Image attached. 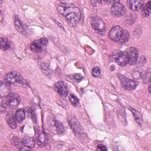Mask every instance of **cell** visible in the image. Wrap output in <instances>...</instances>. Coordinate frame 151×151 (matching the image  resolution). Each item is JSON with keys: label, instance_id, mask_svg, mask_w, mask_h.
Wrapping results in <instances>:
<instances>
[{"label": "cell", "instance_id": "obj_4", "mask_svg": "<svg viewBox=\"0 0 151 151\" xmlns=\"http://www.w3.org/2000/svg\"><path fill=\"white\" fill-rule=\"evenodd\" d=\"M68 122L71 129L75 134L77 135L84 134V129L81 124L74 116H69L68 117Z\"/></svg>", "mask_w": 151, "mask_h": 151}, {"label": "cell", "instance_id": "obj_2", "mask_svg": "<svg viewBox=\"0 0 151 151\" xmlns=\"http://www.w3.org/2000/svg\"><path fill=\"white\" fill-rule=\"evenodd\" d=\"M109 37L113 41L125 43L129 40V33L127 30L123 29L120 26L116 25L110 30Z\"/></svg>", "mask_w": 151, "mask_h": 151}, {"label": "cell", "instance_id": "obj_35", "mask_svg": "<svg viewBox=\"0 0 151 151\" xmlns=\"http://www.w3.org/2000/svg\"><path fill=\"white\" fill-rule=\"evenodd\" d=\"M148 90H149V92L150 93L151 91H150V84L149 85V87H148Z\"/></svg>", "mask_w": 151, "mask_h": 151}, {"label": "cell", "instance_id": "obj_8", "mask_svg": "<svg viewBox=\"0 0 151 151\" xmlns=\"http://www.w3.org/2000/svg\"><path fill=\"white\" fill-rule=\"evenodd\" d=\"M110 11L113 16L116 17H121L125 14L126 8L122 4L117 1L112 4Z\"/></svg>", "mask_w": 151, "mask_h": 151}, {"label": "cell", "instance_id": "obj_25", "mask_svg": "<svg viewBox=\"0 0 151 151\" xmlns=\"http://www.w3.org/2000/svg\"><path fill=\"white\" fill-rule=\"evenodd\" d=\"M68 99H69L70 103L74 106H77L78 104V103H79V99H78V97L77 96H76L73 94H70Z\"/></svg>", "mask_w": 151, "mask_h": 151}, {"label": "cell", "instance_id": "obj_32", "mask_svg": "<svg viewBox=\"0 0 151 151\" xmlns=\"http://www.w3.org/2000/svg\"><path fill=\"white\" fill-rule=\"evenodd\" d=\"M90 3L93 6H96V5H99L101 3V1H91Z\"/></svg>", "mask_w": 151, "mask_h": 151}, {"label": "cell", "instance_id": "obj_19", "mask_svg": "<svg viewBox=\"0 0 151 151\" xmlns=\"http://www.w3.org/2000/svg\"><path fill=\"white\" fill-rule=\"evenodd\" d=\"M22 145L28 147L29 149H32L35 146V140L33 138L29 136H25L22 140Z\"/></svg>", "mask_w": 151, "mask_h": 151}, {"label": "cell", "instance_id": "obj_18", "mask_svg": "<svg viewBox=\"0 0 151 151\" xmlns=\"http://www.w3.org/2000/svg\"><path fill=\"white\" fill-rule=\"evenodd\" d=\"M25 110L22 108L18 109L15 113V118L16 120L19 123H21L24 121V120L25 119Z\"/></svg>", "mask_w": 151, "mask_h": 151}, {"label": "cell", "instance_id": "obj_34", "mask_svg": "<svg viewBox=\"0 0 151 151\" xmlns=\"http://www.w3.org/2000/svg\"><path fill=\"white\" fill-rule=\"evenodd\" d=\"M3 19V18H2V11H1V22Z\"/></svg>", "mask_w": 151, "mask_h": 151}, {"label": "cell", "instance_id": "obj_6", "mask_svg": "<svg viewBox=\"0 0 151 151\" xmlns=\"http://www.w3.org/2000/svg\"><path fill=\"white\" fill-rule=\"evenodd\" d=\"M91 26L94 29L100 34H104L106 31V25L104 21L99 17H94L91 19Z\"/></svg>", "mask_w": 151, "mask_h": 151}, {"label": "cell", "instance_id": "obj_5", "mask_svg": "<svg viewBox=\"0 0 151 151\" xmlns=\"http://www.w3.org/2000/svg\"><path fill=\"white\" fill-rule=\"evenodd\" d=\"M119 78L120 80V82L122 86L125 90H134L138 85V83L136 81L128 78L123 75L119 74Z\"/></svg>", "mask_w": 151, "mask_h": 151}, {"label": "cell", "instance_id": "obj_10", "mask_svg": "<svg viewBox=\"0 0 151 151\" xmlns=\"http://www.w3.org/2000/svg\"><path fill=\"white\" fill-rule=\"evenodd\" d=\"M54 90L57 93L63 97H67L68 93L67 84L63 81H58L54 85Z\"/></svg>", "mask_w": 151, "mask_h": 151}, {"label": "cell", "instance_id": "obj_30", "mask_svg": "<svg viewBox=\"0 0 151 151\" xmlns=\"http://www.w3.org/2000/svg\"><path fill=\"white\" fill-rule=\"evenodd\" d=\"M73 78L74 80H76L77 81H81V80L83 79V76H82L81 74L77 73V74H74V75L73 76Z\"/></svg>", "mask_w": 151, "mask_h": 151}, {"label": "cell", "instance_id": "obj_13", "mask_svg": "<svg viewBox=\"0 0 151 151\" xmlns=\"http://www.w3.org/2000/svg\"><path fill=\"white\" fill-rule=\"evenodd\" d=\"M35 141L39 146H44L47 141L45 133L40 129H37L35 132Z\"/></svg>", "mask_w": 151, "mask_h": 151}, {"label": "cell", "instance_id": "obj_16", "mask_svg": "<svg viewBox=\"0 0 151 151\" xmlns=\"http://www.w3.org/2000/svg\"><path fill=\"white\" fill-rule=\"evenodd\" d=\"M129 110L132 113L136 122L137 123V124L139 126H142V123H143V119H142V116L140 113L132 107H130Z\"/></svg>", "mask_w": 151, "mask_h": 151}, {"label": "cell", "instance_id": "obj_17", "mask_svg": "<svg viewBox=\"0 0 151 151\" xmlns=\"http://www.w3.org/2000/svg\"><path fill=\"white\" fill-rule=\"evenodd\" d=\"M14 26L17 31H18L20 33H23L24 32V27L21 22V21L19 19V17L17 15H15L14 16Z\"/></svg>", "mask_w": 151, "mask_h": 151}, {"label": "cell", "instance_id": "obj_1", "mask_svg": "<svg viewBox=\"0 0 151 151\" xmlns=\"http://www.w3.org/2000/svg\"><path fill=\"white\" fill-rule=\"evenodd\" d=\"M57 10L60 14L65 17L68 24L71 27L76 26L80 20L81 11L79 8L76 6L61 2L57 6Z\"/></svg>", "mask_w": 151, "mask_h": 151}, {"label": "cell", "instance_id": "obj_23", "mask_svg": "<svg viewBox=\"0 0 151 151\" xmlns=\"http://www.w3.org/2000/svg\"><path fill=\"white\" fill-rule=\"evenodd\" d=\"M8 106V103H7V101L5 99L3 98L2 97H1V114H4L6 110V108H7Z\"/></svg>", "mask_w": 151, "mask_h": 151}, {"label": "cell", "instance_id": "obj_29", "mask_svg": "<svg viewBox=\"0 0 151 151\" xmlns=\"http://www.w3.org/2000/svg\"><path fill=\"white\" fill-rule=\"evenodd\" d=\"M27 111H28V114L31 116V119H32L33 121L35 122V123H36V121H37V119H36V116L34 113V112L31 109V108H27Z\"/></svg>", "mask_w": 151, "mask_h": 151}, {"label": "cell", "instance_id": "obj_26", "mask_svg": "<svg viewBox=\"0 0 151 151\" xmlns=\"http://www.w3.org/2000/svg\"><path fill=\"white\" fill-rule=\"evenodd\" d=\"M91 74L94 77H96V78L100 77L101 76V71L100 68L98 67H95L93 68L91 70Z\"/></svg>", "mask_w": 151, "mask_h": 151}, {"label": "cell", "instance_id": "obj_9", "mask_svg": "<svg viewBox=\"0 0 151 151\" xmlns=\"http://www.w3.org/2000/svg\"><path fill=\"white\" fill-rule=\"evenodd\" d=\"M6 99L8 107L12 109L16 108L21 101L20 97L16 93L8 94L6 97Z\"/></svg>", "mask_w": 151, "mask_h": 151}, {"label": "cell", "instance_id": "obj_31", "mask_svg": "<svg viewBox=\"0 0 151 151\" xmlns=\"http://www.w3.org/2000/svg\"><path fill=\"white\" fill-rule=\"evenodd\" d=\"M97 149L99 150H102V151H103V150H107V149L106 148V147L105 146H104V145H99V146H97Z\"/></svg>", "mask_w": 151, "mask_h": 151}, {"label": "cell", "instance_id": "obj_7", "mask_svg": "<svg viewBox=\"0 0 151 151\" xmlns=\"http://www.w3.org/2000/svg\"><path fill=\"white\" fill-rule=\"evenodd\" d=\"M47 44L48 40L45 37H42L38 40L33 41L30 45V49L34 52H39L42 51V48L45 47Z\"/></svg>", "mask_w": 151, "mask_h": 151}, {"label": "cell", "instance_id": "obj_3", "mask_svg": "<svg viewBox=\"0 0 151 151\" xmlns=\"http://www.w3.org/2000/svg\"><path fill=\"white\" fill-rule=\"evenodd\" d=\"M5 80L8 84L22 86L27 84L26 80L15 71H11L7 73L5 77Z\"/></svg>", "mask_w": 151, "mask_h": 151}, {"label": "cell", "instance_id": "obj_22", "mask_svg": "<svg viewBox=\"0 0 151 151\" xmlns=\"http://www.w3.org/2000/svg\"><path fill=\"white\" fill-rule=\"evenodd\" d=\"M0 45H1V50L5 51L9 48L10 45L9 42L6 38H4L2 37L1 38V41H0Z\"/></svg>", "mask_w": 151, "mask_h": 151}, {"label": "cell", "instance_id": "obj_24", "mask_svg": "<svg viewBox=\"0 0 151 151\" xmlns=\"http://www.w3.org/2000/svg\"><path fill=\"white\" fill-rule=\"evenodd\" d=\"M141 77L145 83H147L150 80V72L149 70L146 71L141 74Z\"/></svg>", "mask_w": 151, "mask_h": 151}, {"label": "cell", "instance_id": "obj_27", "mask_svg": "<svg viewBox=\"0 0 151 151\" xmlns=\"http://www.w3.org/2000/svg\"><path fill=\"white\" fill-rule=\"evenodd\" d=\"M11 143L15 146H20L21 145H22V140L17 137H14L11 139Z\"/></svg>", "mask_w": 151, "mask_h": 151}, {"label": "cell", "instance_id": "obj_21", "mask_svg": "<svg viewBox=\"0 0 151 151\" xmlns=\"http://www.w3.org/2000/svg\"><path fill=\"white\" fill-rule=\"evenodd\" d=\"M54 126L57 134H63L64 133V127L61 122L55 120L54 121Z\"/></svg>", "mask_w": 151, "mask_h": 151}, {"label": "cell", "instance_id": "obj_12", "mask_svg": "<svg viewBox=\"0 0 151 151\" xmlns=\"http://www.w3.org/2000/svg\"><path fill=\"white\" fill-rule=\"evenodd\" d=\"M115 61L120 66L124 67L129 64V57L126 52H120L115 56Z\"/></svg>", "mask_w": 151, "mask_h": 151}, {"label": "cell", "instance_id": "obj_20", "mask_svg": "<svg viewBox=\"0 0 151 151\" xmlns=\"http://www.w3.org/2000/svg\"><path fill=\"white\" fill-rule=\"evenodd\" d=\"M150 11H151V2L150 1H149L146 4L142 5L141 8V12L144 17H147L150 15Z\"/></svg>", "mask_w": 151, "mask_h": 151}, {"label": "cell", "instance_id": "obj_14", "mask_svg": "<svg viewBox=\"0 0 151 151\" xmlns=\"http://www.w3.org/2000/svg\"><path fill=\"white\" fill-rule=\"evenodd\" d=\"M127 4H128V6L129 8L133 11H139L141 9L142 5H143V1H127Z\"/></svg>", "mask_w": 151, "mask_h": 151}, {"label": "cell", "instance_id": "obj_28", "mask_svg": "<svg viewBox=\"0 0 151 151\" xmlns=\"http://www.w3.org/2000/svg\"><path fill=\"white\" fill-rule=\"evenodd\" d=\"M41 68H42V71H43L45 74L48 75V74H50V70L49 67L47 65V64H44V63L42 64L41 65Z\"/></svg>", "mask_w": 151, "mask_h": 151}, {"label": "cell", "instance_id": "obj_11", "mask_svg": "<svg viewBox=\"0 0 151 151\" xmlns=\"http://www.w3.org/2000/svg\"><path fill=\"white\" fill-rule=\"evenodd\" d=\"M127 53L129 57V64L130 65L136 64L139 58L138 50L135 47H131L128 50Z\"/></svg>", "mask_w": 151, "mask_h": 151}, {"label": "cell", "instance_id": "obj_15", "mask_svg": "<svg viewBox=\"0 0 151 151\" xmlns=\"http://www.w3.org/2000/svg\"><path fill=\"white\" fill-rule=\"evenodd\" d=\"M6 122L11 129H14L17 127V125L16 123V119L15 118V116H14L12 113L9 112L6 114Z\"/></svg>", "mask_w": 151, "mask_h": 151}, {"label": "cell", "instance_id": "obj_33", "mask_svg": "<svg viewBox=\"0 0 151 151\" xmlns=\"http://www.w3.org/2000/svg\"><path fill=\"white\" fill-rule=\"evenodd\" d=\"M29 149H29L28 147H27L25 146H24V147H20V148H19V150H28Z\"/></svg>", "mask_w": 151, "mask_h": 151}]
</instances>
